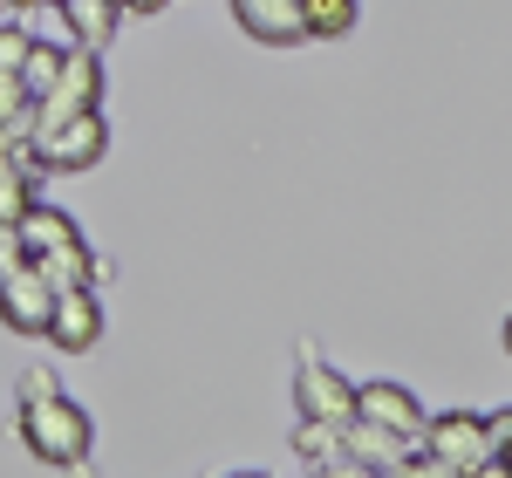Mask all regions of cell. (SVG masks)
I'll list each match as a JSON object with an SVG mask.
<instances>
[{
    "instance_id": "cell-15",
    "label": "cell",
    "mask_w": 512,
    "mask_h": 478,
    "mask_svg": "<svg viewBox=\"0 0 512 478\" xmlns=\"http://www.w3.org/2000/svg\"><path fill=\"white\" fill-rule=\"evenodd\" d=\"M0 130H28L35 137V96L21 89V76H0Z\"/></svg>"
},
{
    "instance_id": "cell-19",
    "label": "cell",
    "mask_w": 512,
    "mask_h": 478,
    "mask_svg": "<svg viewBox=\"0 0 512 478\" xmlns=\"http://www.w3.org/2000/svg\"><path fill=\"white\" fill-rule=\"evenodd\" d=\"M506 356H512V315H506Z\"/></svg>"
},
{
    "instance_id": "cell-2",
    "label": "cell",
    "mask_w": 512,
    "mask_h": 478,
    "mask_svg": "<svg viewBox=\"0 0 512 478\" xmlns=\"http://www.w3.org/2000/svg\"><path fill=\"white\" fill-rule=\"evenodd\" d=\"M21 444L35 451L41 465L76 472L82 458H89V444H96V424H89V410L76 397L41 390V397H21Z\"/></svg>"
},
{
    "instance_id": "cell-16",
    "label": "cell",
    "mask_w": 512,
    "mask_h": 478,
    "mask_svg": "<svg viewBox=\"0 0 512 478\" xmlns=\"http://www.w3.org/2000/svg\"><path fill=\"white\" fill-rule=\"evenodd\" d=\"M28 48H35V35H28L21 21H0V76H21Z\"/></svg>"
},
{
    "instance_id": "cell-17",
    "label": "cell",
    "mask_w": 512,
    "mask_h": 478,
    "mask_svg": "<svg viewBox=\"0 0 512 478\" xmlns=\"http://www.w3.org/2000/svg\"><path fill=\"white\" fill-rule=\"evenodd\" d=\"M171 0H123V14H164Z\"/></svg>"
},
{
    "instance_id": "cell-12",
    "label": "cell",
    "mask_w": 512,
    "mask_h": 478,
    "mask_svg": "<svg viewBox=\"0 0 512 478\" xmlns=\"http://www.w3.org/2000/svg\"><path fill=\"white\" fill-rule=\"evenodd\" d=\"M62 55H69L62 41H35V48H28V62H21V89H28V96H48L55 76H62Z\"/></svg>"
},
{
    "instance_id": "cell-4",
    "label": "cell",
    "mask_w": 512,
    "mask_h": 478,
    "mask_svg": "<svg viewBox=\"0 0 512 478\" xmlns=\"http://www.w3.org/2000/svg\"><path fill=\"white\" fill-rule=\"evenodd\" d=\"M76 110H103V55L96 48H69L62 55V76L48 96H35V130H55Z\"/></svg>"
},
{
    "instance_id": "cell-9",
    "label": "cell",
    "mask_w": 512,
    "mask_h": 478,
    "mask_svg": "<svg viewBox=\"0 0 512 478\" xmlns=\"http://www.w3.org/2000/svg\"><path fill=\"white\" fill-rule=\"evenodd\" d=\"M233 21L246 28L253 41H308V0H233Z\"/></svg>"
},
{
    "instance_id": "cell-14",
    "label": "cell",
    "mask_w": 512,
    "mask_h": 478,
    "mask_svg": "<svg viewBox=\"0 0 512 478\" xmlns=\"http://www.w3.org/2000/svg\"><path fill=\"white\" fill-rule=\"evenodd\" d=\"M28 205H35V185H28L21 158H0V226H14Z\"/></svg>"
},
{
    "instance_id": "cell-6",
    "label": "cell",
    "mask_w": 512,
    "mask_h": 478,
    "mask_svg": "<svg viewBox=\"0 0 512 478\" xmlns=\"http://www.w3.org/2000/svg\"><path fill=\"white\" fill-rule=\"evenodd\" d=\"M48 308H55V287H48V274H41L35 260L0 267V321L14 335H41L48 328Z\"/></svg>"
},
{
    "instance_id": "cell-10",
    "label": "cell",
    "mask_w": 512,
    "mask_h": 478,
    "mask_svg": "<svg viewBox=\"0 0 512 478\" xmlns=\"http://www.w3.org/2000/svg\"><path fill=\"white\" fill-rule=\"evenodd\" d=\"M342 444H349V458L362 472H410V438H396V431L369 424V417H349L342 424Z\"/></svg>"
},
{
    "instance_id": "cell-5",
    "label": "cell",
    "mask_w": 512,
    "mask_h": 478,
    "mask_svg": "<svg viewBox=\"0 0 512 478\" xmlns=\"http://www.w3.org/2000/svg\"><path fill=\"white\" fill-rule=\"evenodd\" d=\"M103 301H96V287H55V308H48V328H41V342H55V356H89L96 342H103Z\"/></svg>"
},
{
    "instance_id": "cell-18",
    "label": "cell",
    "mask_w": 512,
    "mask_h": 478,
    "mask_svg": "<svg viewBox=\"0 0 512 478\" xmlns=\"http://www.w3.org/2000/svg\"><path fill=\"white\" fill-rule=\"evenodd\" d=\"M499 465H506V478H512V431L499 438Z\"/></svg>"
},
{
    "instance_id": "cell-7",
    "label": "cell",
    "mask_w": 512,
    "mask_h": 478,
    "mask_svg": "<svg viewBox=\"0 0 512 478\" xmlns=\"http://www.w3.org/2000/svg\"><path fill=\"white\" fill-rule=\"evenodd\" d=\"M355 417H369V424H383V431H396V438H424V424H431V410L410 397L403 383H362L355 390Z\"/></svg>"
},
{
    "instance_id": "cell-3",
    "label": "cell",
    "mask_w": 512,
    "mask_h": 478,
    "mask_svg": "<svg viewBox=\"0 0 512 478\" xmlns=\"http://www.w3.org/2000/svg\"><path fill=\"white\" fill-rule=\"evenodd\" d=\"M103 151H110V117H103V110H76V117H62L55 130H35V137H28L35 171H55V178L96 171Z\"/></svg>"
},
{
    "instance_id": "cell-8",
    "label": "cell",
    "mask_w": 512,
    "mask_h": 478,
    "mask_svg": "<svg viewBox=\"0 0 512 478\" xmlns=\"http://www.w3.org/2000/svg\"><path fill=\"white\" fill-rule=\"evenodd\" d=\"M294 397H301V410L321 417V424H349V417H355V390L315 356V349L301 356V383H294Z\"/></svg>"
},
{
    "instance_id": "cell-20",
    "label": "cell",
    "mask_w": 512,
    "mask_h": 478,
    "mask_svg": "<svg viewBox=\"0 0 512 478\" xmlns=\"http://www.w3.org/2000/svg\"><path fill=\"white\" fill-rule=\"evenodd\" d=\"M14 7H35V0H7V14H14Z\"/></svg>"
},
{
    "instance_id": "cell-22",
    "label": "cell",
    "mask_w": 512,
    "mask_h": 478,
    "mask_svg": "<svg viewBox=\"0 0 512 478\" xmlns=\"http://www.w3.org/2000/svg\"><path fill=\"white\" fill-rule=\"evenodd\" d=\"M55 7H62V0H55Z\"/></svg>"
},
{
    "instance_id": "cell-11",
    "label": "cell",
    "mask_w": 512,
    "mask_h": 478,
    "mask_svg": "<svg viewBox=\"0 0 512 478\" xmlns=\"http://www.w3.org/2000/svg\"><path fill=\"white\" fill-rule=\"evenodd\" d=\"M55 14H62V41H69V48H103L123 21L117 0H62Z\"/></svg>"
},
{
    "instance_id": "cell-21",
    "label": "cell",
    "mask_w": 512,
    "mask_h": 478,
    "mask_svg": "<svg viewBox=\"0 0 512 478\" xmlns=\"http://www.w3.org/2000/svg\"><path fill=\"white\" fill-rule=\"evenodd\" d=\"M0 14H7V0H0Z\"/></svg>"
},
{
    "instance_id": "cell-1",
    "label": "cell",
    "mask_w": 512,
    "mask_h": 478,
    "mask_svg": "<svg viewBox=\"0 0 512 478\" xmlns=\"http://www.w3.org/2000/svg\"><path fill=\"white\" fill-rule=\"evenodd\" d=\"M424 458H410V472H444V478H506L499 438L478 410H444L424 424Z\"/></svg>"
},
{
    "instance_id": "cell-13",
    "label": "cell",
    "mask_w": 512,
    "mask_h": 478,
    "mask_svg": "<svg viewBox=\"0 0 512 478\" xmlns=\"http://www.w3.org/2000/svg\"><path fill=\"white\" fill-rule=\"evenodd\" d=\"M355 0H308V41H342L355 28Z\"/></svg>"
}]
</instances>
